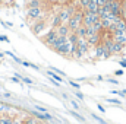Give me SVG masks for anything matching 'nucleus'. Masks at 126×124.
<instances>
[{"mask_svg":"<svg viewBox=\"0 0 126 124\" xmlns=\"http://www.w3.org/2000/svg\"><path fill=\"white\" fill-rule=\"evenodd\" d=\"M27 19L30 22H35V21H47V13L43 7H27Z\"/></svg>","mask_w":126,"mask_h":124,"instance_id":"1","label":"nucleus"},{"mask_svg":"<svg viewBox=\"0 0 126 124\" xmlns=\"http://www.w3.org/2000/svg\"><path fill=\"white\" fill-rule=\"evenodd\" d=\"M82 22H84V9H78V10L73 13V16L69 19L67 26H69V29L72 32H75L81 25H82Z\"/></svg>","mask_w":126,"mask_h":124,"instance_id":"2","label":"nucleus"},{"mask_svg":"<svg viewBox=\"0 0 126 124\" xmlns=\"http://www.w3.org/2000/svg\"><path fill=\"white\" fill-rule=\"evenodd\" d=\"M57 37H59V34H57V31L54 29V28H50L48 31L46 32V35H43L41 37V41L47 45V47H53V44L56 42V39H57Z\"/></svg>","mask_w":126,"mask_h":124,"instance_id":"3","label":"nucleus"},{"mask_svg":"<svg viewBox=\"0 0 126 124\" xmlns=\"http://www.w3.org/2000/svg\"><path fill=\"white\" fill-rule=\"evenodd\" d=\"M47 25L48 22L44 19V21H35L31 24V31L34 35H38V37H43V32L47 29Z\"/></svg>","mask_w":126,"mask_h":124,"instance_id":"4","label":"nucleus"},{"mask_svg":"<svg viewBox=\"0 0 126 124\" xmlns=\"http://www.w3.org/2000/svg\"><path fill=\"white\" fill-rule=\"evenodd\" d=\"M94 57L95 59H110L111 53L104 47L103 42H100L97 47H94Z\"/></svg>","mask_w":126,"mask_h":124,"instance_id":"5","label":"nucleus"},{"mask_svg":"<svg viewBox=\"0 0 126 124\" xmlns=\"http://www.w3.org/2000/svg\"><path fill=\"white\" fill-rule=\"evenodd\" d=\"M98 21H100L98 13H93V12L84 10V22H82L84 26H91V25H94L95 22H98Z\"/></svg>","mask_w":126,"mask_h":124,"instance_id":"6","label":"nucleus"},{"mask_svg":"<svg viewBox=\"0 0 126 124\" xmlns=\"http://www.w3.org/2000/svg\"><path fill=\"white\" fill-rule=\"evenodd\" d=\"M73 51H75V44H72L70 41H67L64 45H62L60 48H57V51H56V53L62 54V56H64V57H70Z\"/></svg>","mask_w":126,"mask_h":124,"instance_id":"7","label":"nucleus"},{"mask_svg":"<svg viewBox=\"0 0 126 124\" xmlns=\"http://www.w3.org/2000/svg\"><path fill=\"white\" fill-rule=\"evenodd\" d=\"M87 41H88L90 47H97V45L103 41V38H101V32H100V34H94V35L87 37Z\"/></svg>","mask_w":126,"mask_h":124,"instance_id":"8","label":"nucleus"},{"mask_svg":"<svg viewBox=\"0 0 126 124\" xmlns=\"http://www.w3.org/2000/svg\"><path fill=\"white\" fill-rule=\"evenodd\" d=\"M57 34H59V37H69V34H70V29H69V26H67V24H62V25H59L57 28H54Z\"/></svg>","mask_w":126,"mask_h":124,"instance_id":"9","label":"nucleus"},{"mask_svg":"<svg viewBox=\"0 0 126 124\" xmlns=\"http://www.w3.org/2000/svg\"><path fill=\"white\" fill-rule=\"evenodd\" d=\"M69 41V38L67 37H57V39H56V42L53 44V47H51V50H54V51H57V48H60L62 45H64L66 42Z\"/></svg>","mask_w":126,"mask_h":124,"instance_id":"10","label":"nucleus"},{"mask_svg":"<svg viewBox=\"0 0 126 124\" xmlns=\"http://www.w3.org/2000/svg\"><path fill=\"white\" fill-rule=\"evenodd\" d=\"M32 115L40 118V120H44V121H51L53 117L48 114V112H38V111H32Z\"/></svg>","mask_w":126,"mask_h":124,"instance_id":"11","label":"nucleus"},{"mask_svg":"<svg viewBox=\"0 0 126 124\" xmlns=\"http://www.w3.org/2000/svg\"><path fill=\"white\" fill-rule=\"evenodd\" d=\"M46 6V0H30L27 1V7H43Z\"/></svg>","mask_w":126,"mask_h":124,"instance_id":"12","label":"nucleus"},{"mask_svg":"<svg viewBox=\"0 0 126 124\" xmlns=\"http://www.w3.org/2000/svg\"><path fill=\"white\" fill-rule=\"evenodd\" d=\"M125 48H126V45L119 44V42H116V41H114L113 48H111V54H120V53H123V50H125Z\"/></svg>","mask_w":126,"mask_h":124,"instance_id":"13","label":"nucleus"},{"mask_svg":"<svg viewBox=\"0 0 126 124\" xmlns=\"http://www.w3.org/2000/svg\"><path fill=\"white\" fill-rule=\"evenodd\" d=\"M46 74H48V76H50L51 79H54L56 82H59V83H63V79H62V76H60V74H57L56 72H53L51 69H50V70H47V72H46Z\"/></svg>","mask_w":126,"mask_h":124,"instance_id":"14","label":"nucleus"},{"mask_svg":"<svg viewBox=\"0 0 126 124\" xmlns=\"http://www.w3.org/2000/svg\"><path fill=\"white\" fill-rule=\"evenodd\" d=\"M87 12H93V13H97L98 12V4H97V0H91V3L87 6L85 9Z\"/></svg>","mask_w":126,"mask_h":124,"instance_id":"15","label":"nucleus"},{"mask_svg":"<svg viewBox=\"0 0 126 124\" xmlns=\"http://www.w3.org/2000/svg\"><path fill=\"white\" fill-rule=\"evenodd\" d=\"M75 32H76V35H78L79 38H87V26L81 25V26H79Z\"/></svg>","mask_w":126,"mask_h":124,"instance_id":"16","label":"nucleus"},{"mask_svg":"<svg viewBox=\"0 0 126 124\" xmlns=\"http://www.w3.org/2000/svg\"><path fill=\"white\" fill-rule=\"evenodd\" d=\"M24 124H38V121H37V117H34V115L25 117V118H24Z\"/></svg>","mask_w":126,"mask_h":124,"instance_id":"17","label":"nucleus"},{"mask_svg":"<svg viewBox=\"0 0 126 124\" xmlns=\"http://www.w3.org/2000/svg\"><path fill=\"white\" fill-rule=\"evenodd\" d=\"M67 38H69V41H70L72 44H75V45H76V42H78V39H79V37L76 35V32H70Z\"/></svg>","mask_w":126,"mask_h":124,"instance_id":"18","label":"nucleus"},{"mask_svg":"<svg viewBox=\"0 0 126 124\" xmlns=\"http://www.w3.org/2000/svg\"><path fill=\"white\" fill-rule=\"evenodd\" d=\"M12 121H13V118L9 117V115H3V117H0V124H12Z\"/></svg>","mask_w":126,"mask_h":124,"instance_id":"19","label":"nucleus"},{"mask_svg":"<svg viewBox=\"0 0 126 124\" xmlns=\"http://www.w3.org/2000/svg\"><path fill=\"white\" fill-rule=\"evenodd\" d=\"M69 114H70L72 117H75V118H78V120H79V121H82V123L85 121V117H84V115H81V114H78L76 111H69Z\"/></svg>","mask_w":126,"mask_h":124,"instance_id":"20","label":"nucleus"},{"mask_svg":"<svg viewBox=\"0 0 126 124\" xmlns=\"http://www.w3.org/2000/svg\"><path fill=\"white\" fill-rule=\"evenodd\" d=\"M21 64L22 66H25V67H31V69H34V70H38L40 67L37 66V64H34V63H28V62H21Z\"/></svg>","mask_w":126,"mask_h":124,"instance_id":"21","label":"nucleus"},{"mask_svg":"<svg viewBox=\"0 0 126 124\" xmlns=\"http://www.w3.org/2000/svg\"><path fill=\"white\" fill-rule=\"evenodd\" d=\"M90 3H91V0H79V7L85 10V9H87V6H88Z\"/></svg>","mask_w":126,"mask_h":124,"instance_id":"22","label":"nucleus"},{"mask_svg":"<svg viewBox=\"0 0 126 124\" xmlns=\"http://www.w3.org/2000/svg\"><path fill=\"white\" fill-rule=\"evenodd\" d=\"M106 101H107V102H110V104H116V105H122V101H120V99H114V98H107Z\"/></svg>","mask_w":126,"mask_h":124,"instance_id":"23","label":"nucleus"},{"mask_svg":"<svg viewBox=\"0 0 126 124\" xmlns=\"http://www.w3.org/2000/svg\"><path fill=\"white\" fill-rule=\"evenodd\" d=\"M51 70H53V72H56V73H57V74H60V76H63V77H64V76H66V73H64V72H63V70H59V69H57V67H51Z\"/></svg>","mask_w":126,"mask_h":124,"instance_id":"24","label":"nucleus"},{"mask_svg":"<svg viewBox=\"0 0 126 124\" xmlns=\"http://www.w3.org/2000/svg\"><path fill=\"white\" fill-rule=\"evenodd\" d=\"M34 108H35V111H38V112H47V108H44V107H40V105H35Z\"/></svg>","mask_w":126,"mask_h":124,"instance_id":"25","label":"nucleus"},{"mask_svg":"<svg viewBox=\"0 0 126 124\" xmlns=\"http://www.w3.org/2000/svg\"><path fill=\"white\" fill-rule=\"evenodd\" d=\"M93 118H94V120H97L100 124H107L104 120H103V118H101V117H98V115H95V114H93Z\"/></svg>","mask_w":126,"mask_h":124,"instance_id":"26","label":"nucleus"},{"mask_svg":"<svg viewBox=\"0 0 126 124\" xmlns=\"http://www.w3.org/2000/svg\"><path fill=\"white\" fill-rule=\"evenodd\" d=\"M69 85H70V86H73L75 89H79V88H81V85H79L78 82H73V80H69Z\"/></svg>","mask_w":126,"mask_h":124,"instance_id":"27","label":"nucleus"},{"mask_svg":"<svg viewBox=\"0 0 126 124\" xmlns=\"http://www.w3.org/2000/svg\"><path fill=\"white\" fill-rule=\"evenodd\" d=\"M123 73H125V72H123V69H117V70L114 72V76H117V77H119V76H123Z\"/></svg>","mask_w":126,"mask_h":124,"instance_id":"28","label":"nucleus"},{"mask_svg":"<svg viewBox=\"0 0 126 124\" xmlns=\"http://www.w3.org/2000/svg\"><path fill=\"white\" fill-rule=\"evenodd\" d=\"M75 96H76L78 99H81V101H82V99L85 98V96H84V93H82V92H79V91H78V92H75Z\"/></svg>","mask_w":126,"mask_h":124,"instance_id":"29","label":"nucleus"},{"mask_svg":"<svg viewBox=\"0 0 126 124\" xmlns=\"http://www.w3.org/2000/svg\"><path fill=\"white\" fill-rule=\"evenodd\" d=\"M70 105L75 108V110H79V105H78V102L76 101H73V99H70Z\"/></svg>","mask_w":126,"mask_h":124,"instance_id":"30","label":"nucleus"},{"mask_svg":"<svg viewBox=\"0 0 126 124\" xmlns=\"http://www.w3.org/2000/svg\"><path fill=\"white\" fill-rule=\"evenodd\" d=\"M107 80H109L110 83H113V85H119V82H117V79H113V77H107Z\"/></svg>","mask_w":126,"mask_h":124,"instance_id":"31","label":"nucleus"},{"mask_svg":"<svg viewBox=\"0 0 126 124\" xmlns=\"http://www.w3.org/2000/svg\"><path fill=\"white\" fill-rule=\"evenodd\" d=\"M119 64H120L122 69H126V59H122V60L119 62Z\"/></svg>","mask_w":126,"mask_h":124,"instance_id":"32","label":"nucleus"},{"mask_svg":"<svg viewBox=\"0 0 126 124\" xmlns=\"http://www.w3.org/2000/svg\"><path fill=\"white\" fill-rule=\"evenodd\" d=\"M10 82H13V83H22L21 79H18L16 76H15V77H10Z\"/></svg>","mask_w":126,"mask_h":124,"instance_id":"33","label":"nucleus"},{"mask_svg":"<svg viewBox=\"0 0 126 124\" xmlns=\"http://www.w3.org/2000/svg\"><path fill=\"white\" fill-rule=\"evenodd\" d=\"M0 41H1V42H9V38H7L6 35H0Z\"/></svg>","mask_w":126,"mask_h":124,"instance_id":"34","label":"nucleus"},{"mask_svg":"<svg viewBox=\"0 0 126 124\" xmlns=\"http://www.w3.org/2000/svg\"><path fill=\"white\" fill-rule=\"evenodd\" d=\"M12 124H22V118H13Z\"/></svg>","mask_w":126,"mask_h":124,"instance_id":"35","label":"nucleus"},{"mask_svg":"<svg viewBox=\"0 0 126 124\" xmlns=\"http://www.w3.org/2000/svg\"><path fill=\"white\" fill-rule=\"evenodd\" d=\"M98 110H100V111H101V112H106V108H104V107H103V105H98Z\"/></svg>","mask_w":126,"mask_h":124,"instance_id":"36","label":"nucleus"},{"mask_svg":"<svg viewBox=\"0 0 126 124\" xmlns=\"http://www.w3.org/2000/svg\"><path fill=\"white\" fill-rule=\"evenodd\" d=\"M3 56H4V54H3V53H1V51H0V59H1V57H3Z\"/></svg>","mask_w":126,"mask_h":124,"instance_id":"37","label":"nucleus"},{"mask_svg":"<svg viewBox=\"0 0 126 124\" xmlns=\"http://www.w3.org/2000/svg\"><path fill=\"white\" fill-rule=\"evenodd\" d=\"M122 91H123V93H125V95H126V89H122Z\"/></svg>","mask_w":126,"mask_h":124,"instance_id":"38","label":"nucleus"},{"mask_svg":"<svg viewBox=\"0 0 126 124\" xmlns=\"http://www.w3.org/2000/svg\"><path fill=\"white\" fill-rule=\"evenodd\" d=\"M106 1H107V3H110V1H113V0H106Z\"/></svg>","mask_w":126,"mask_h":124,"instance_id":"39","label":"nucleus"},{"mask_svg":"<svg viewBox=\"0 0 126 124\" xmlns=\"http://www.w3.org/2000/svg\"><path fill=\"white\" fill-rule=\"evenodd\" d=\"M0 64H1V60H0Z\"/></svg>","mask_w":126,"mask_h":124,"instance_id":"40","label":"nucleus"},{"mask_svg":"<svg viewBox=\"0 0 126 124\" xmlns=\"http://www.w3.org/2000/svg\"><path fill=\"white\" fill-rule=\"evenodd\" d=\"M76 1H79V0H76Z\"/></svg>","mask_w":126,"mask_h":124,"instance_id":"41","label":"nucleus"}]
</instances>
